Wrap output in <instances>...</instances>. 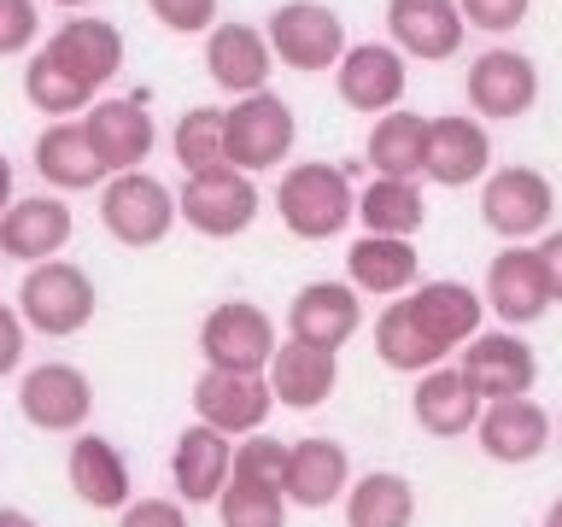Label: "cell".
<instances>
[{
	"mask_svg": "<svg viewBox=\"0 0 562 527\" xmlns=\"http://www.w3.org/2000/svg\"><path fill=\"white\" fill-rule=\"evenodd\" d=\"M276 211H281V223H288L299 240H328V235H340V228L358 217V193H351L340 165L311 158V165H293L288 176H281Z\"/></svg>",
	"mask_w": 562,
	"mask_h": 527,
	"instance_id": "cell-1",
	"label": "cell"
},
{
	"mask_svg": "<svg viewBox=\"0 0 562 527\" xmlns=\"http://www.w3.org/2000/svg\"><path fill=\"white\" fill-rule=\"evenodd\" d=\"M18 316H24L35 334H47V340L82 334L94 323V281H88V270H77V264H65V258L35 264L24 276V288H18Z\"/></svg>",
	"mask_w": 562,
	"mask_h": 527,
	"instance_id": "cell-2",
	"label": "cell"
},
{
	"mask_svg": "<svg viewBox=\"0 0 562 527\" xmlns=\"http://www.w3.org/2000/svg\"><path fill=\"white\" fill-rule=\"evenodd\" d=\"M42 53L59 59L82 88H100V82H112L117 65H123V35H117V24H105V18H70V24H59L47 35Z\"/></svg>",
	"mask_w": 562,
	"mask_h": 527,
	"instance_id": "cell-24",
	"label": "cell"
},
{
	"mask_svg": "<svg viewBox=\"0 0 562 527\" xmlns=\"http://www.w3.org/2000/svg\"><path fill=\"white\" fill-rule=\"evenodd\" d=\"M235 474H240V481L281 486V474H288V446H281L276 434H246L235 446ZM281 498H288V492H281Z\"/></svg>",
	"mask_w": 562,
	"mask_h": 527,
	"instance_id": "cell-38",
	"label": "cell"
},
{
	"mask_svg": "<svg viewBox=\"0 0 562 527\" xmlns=\"http://www.w3.org/2000/svg\"><path fill=\"white\" fill-rule=\"evenodd\" d=\"M70 492L88 504V509H130V463H123V451L112 446V439H100V434H82L77 446H70Z\"/></svg>",
	"mask_w": 562,
	"mask_h": 527,
	"instance_id": "cell-26",
	"label": "cell"
},
{
	"mask_svg": "<svg viewBox=\"0 0 562 527\" xmlns=\"http://www.w3.org/2000/svg\"><path fill=\"white\" fill-rule=\"evenodd\" d=\"M358 217L369 235H393V240H411L422 223H428V200H422L416 182H393V176H375L363 193H358Z\"/></svg>",
	"mask_w": 562,
	"mask_h": 527,
	"instance_id": "cell-34",
	"label": "cell"
},
{
	"mask_svg": "<svg viewBox=\"0 0 562 527\" xmlns=\"http://www.w3.org/2000/svg\"><path fill=\"white\" fill-rule=\"evenodd\" d=\"M416 486L393 469H369L346 486V527H411Z\"/></svg>",
	"mask_w": 562,
	"mask_h": 527,
	"instance_id": "cell-33",
	"label": "cell"
},
{
	"mask_svg": "<svg viewBox=\"0 0 562 527\" xmlns=\"http://www.w3.org/2000/svg\"><path fill=\"white\" fill-rule=\"evenodd\" d=\"M53 7H88V0H53Z\"/></svg>",
	"mask_w": 562,
	"mask_h": 527,
	"instance_id": "cell-48",
	"label": "cell"
},
{
	"mask_svg": "<svg viewBox=\"0 0 562 527\" xmlns=\"http://www.w3.org/2000/svg\"><path fill=\"white\" fill-rule=\"evenodd\" d=\"M205 369H235V375H263L276 358V323L252 299H223L200 323Z\"/></svg>",
	"mask_w": 562,
	"mask_h": 527,
	"instance_id": "cell-3",
	"label": "cell"
},
{
	"mask_svg": "<svg viewBox=\"0 0 562 527\" xmlns=\"http://www.w3.org/2000/svg\"><path fill=\"white\" fill-rule=\"evenodd\" d=\"M474 439H481V451L492 457V463H533V457L551 451V411L521 393V399H492L481 411V428H474Z\"/></svg>",
	"mask_w": 562,
	"mask_h": 527,
	"instance_id": "cell-13",
	"label": "cell"
},
{
	"mask_svg": "<svg viewBox=\"0 0 562 527\" xmlns=\"http://www.w3.org/2000/svg\"><path fill=\"white\" fill-rule=\"evenodd\" d=\"M176 217H182V211H176V193L147 170H123L100 193V223H105V235L123 240V246H158L170 235Z\"/></svg>",
	"mask_w": 562,
	"mask_h": 527,
	"instance_id": "cell-4",
	"label": "cell"
},
{
	"mask_svg": "<svg viewBox=\"0 0 562 527\" xmlns=\"http://www.w3.org/2000/svg\"><path fill=\"white\" fill-rule=\"evenodd\" d=\"M153 18L176 35H200L211 30V18H217V0H147Z\"/></svg>",
	"mask_w": 562,
	"mask_h": 527,
	"instance_id": "cell-40",
	"label": "cell"
},
{
	"mask_svg": "<svg viewBox=\"0 0 562 527\" xmlns=\"http://www.w3.org/2000/svg\"><path fill=\"white\" fill-rule=\"evenodd\" d=\"M176 211L188 217V228H200V235H211V240H228V235H240V228H252L258 188H252L246 170L217 165V170L188 176V188L176 193Z\"/></svg>",
	"mask_w": 562,
	"mask_h": 527,
	"instance_id": "cell-5",
	"label": "cell"
},
{
	"mask_svg": "<svg viewBox=\"0 0 562 527\" xmlns=\"http://www.w3.org/2000/svg\"><path fill=\"white\" fill-rule=\"evenodd\" d=\"M263 35H270L276 59L293 65V70H328V65H340V53H346L340 12L316 7V0H288V7H276Z\"/></svg>",
	"mask_w": 562,
	"mask_h": 527,
	"instance_id": "cell-6",
	"label": "cell"
},
{
	"mask_svg": "<svg viewBox=\"0 0 562 527\" xmlns=\"http://www.w3.org/2000/svg\"><path fill=\"white\" fill-rule=\"evenodd\" d=\"M346 276L358 293H411L416 288V246L393 235H363L346 253Z\"/></svg>",
	"mask_w": 562,
	"mask_h": 527,
	"instance_id": "cell-32",
	"label": "cell"
},
{
	"mask_svg": "<svg viewBox=\"0 0 562 527\" xmlns=\"http://www.w3.org/2000/svg\"><path fill=\"white\" fill-rule=\"evenodd\" d=\"M82 130H88L100 165L112 176L140 170V158L153 153V112L140 100H100V105H88Z\"/></svg>",
	"mask_w": 562,
	"mask_h": 527,
	"instance_id": "cell-23",
	"label": "cell"
},
{
	"mask_svg": "<svg viewBox=\"0 0 562 527\" xmlns=\"http://www.w3.org/2000/svg\"><path fill=\"white\" fill-rule=\"evenodd\" d=\"M263 381H270L276 404H288V411H316V404H328L334 386H340V363H334V351H323V346L281 340L270 369H263Z\"/></svg>",
	"mask_w": 562,
	"mask_h": 527,
	"instance_id": "cell-22",
	"label": "cell"
},
{
	"mask_svg": "<svg viewBox=\"0 0 562 527\" xmlns=\"http://www.w3.org/2000/svg\"><path fill=\"white\" fill-rule=\"evenodd\" d=\"M481 411H486V399L469 386L463 369H428V375H416V393H411V416H416V428L422 434H434V439H463L481 428Z\"/></svg>",
	"mask_w": 562,
	"mask_h": 527,
	"instance_id": "cell-19",
	"label": "cell"
},
{
	"mask_svg": "<svg viewBox=\"0 0 562 527\" xmlns=\"http://www.w3.org/2000/svg\"><path fill=\"white\" fill-rule=\"evenodd\" d=\"M42 30V12L35 0H0V53H24Z\"/></svg>",
	"mask_w": 562,
	"mask_h": 527,
	"instance_id": "cell-41",
	"label": "cell"
},
{
	"mask_svg": "<svg viewBox=\"0 0 562 527\" xmlns=\"http://www.w3.org/2000/svg\"><path fill=\"white\" fill-rule=\"evenodd\" d=\"M404 299H411V311L422 316V328H428L446 351L469 346L474 334H481L486 299L474 293L469 281H422V288H416V293H404Z\"/></svg>",
	"mask_w": 562,
	"mask_h": 527,
	"instance_id": "cell-27",
	"label": "cell"
},
{
	"mask_svg": "<svg viewBox=\"0 0 562 527\" xmlns=\"http://www.w3.org/2000/svg\"><path fill=\"white\" fill-rule=\"evenodd\" d=\"M228 474H235V439L205 428V422H193V428H182V439H176L170 451V481H176V498L182 504H217Z\"/></svg>",
	"mask_w": 562,
	"mask_h": 527,
	"instance_id": "cell-17",
	"label": "cell"
},
{
	"mask_svg": "<svg viewBox=\"0 0 562 527\" xmlns=\"http://www.w3.org/2000/svg\"><path fill=\"white\" fill-rule=\"evenodd\" d=\"M24 94H30V105H42L47 117H70L77 105H88L94 100V88H82L70 70L59 65V59H47V53H35L30 59V70H24Z\"/></svg>",
	"mask_w": 562,
	"mask_h": 527,
	"instance_id": "cell-37",
	"label": "cell"
},
{
	"mask_svg": "<svg viewBox=\"0 0 562 527\" xmlns=\"http://www.w3.org/2000/svg\"><path fill=\"white\" fill-rule=\"evenodd\" d=\"M486 305L504 316V328H527L557 305L551 270H544L539 246H504L486 270Z\"/></svg>",
	"mask_w": 562,
	"mask_h": 527,
	"instance_id": "cell-10",
	"label": "cell"
},
{
	"mask_svg": "<svg viewBox=\"0 0 562 527\" xmlns=\"http://www.w3.org/2000/svg\"><path fill=\"white\" fill-rule=\"evenodd\" d=\"M170 147H176V165H182L188 176L228 165V112H217V105H193V112H182Z\"/></svg>",
	"mask_w": 562,
	"mask_h": 527,
	"instance_id": "cell-35",
	"label": "cell"
},
{
	"mask_svg": "<svg viewBox=\"0 0 562 527\" xmlns=\"http://www.w3.org/2000/svg\"><path fill=\"white\" fill-rule=\"evenodd\" d=\"M334 88H340V100L351 112H393L404 100V59L398 47L386 42H358L340 53V65H334Z\"/></svg>",
	"mask_w": 562,
	"mask_h": 527,
	"instance_id": "cell-18",
	"label": "cell"
},
{
	"mask_svg": "<svg viewBox=\"0 0 562 527\" xmlns=\"http://www.w3.org/2000/svg\"><path fill=\"white\" fill-rule=\"evenodd\" d=\"M375 358L386 369H398V375H428V369H439L451 358L446 346L434 340L428 328H422V316L411 311V299H393L381 316H375Z\"/></svg>",
	"mask_w": 562,
	"mask_h": 527,
	"instance_id": "cell-29",
	"label": "cell"
},
{
	"mask_svg": "<svg viewBox=\"0 0 562 527\" xmlns=\"http://www.w3.org/2000/svg\"><path fill=\"white\" fill-rule=\"evenodd\" d=\"M346 486H351V457H346L340 439L311 434V439H293V446H288V474H281L288 504L328 509V504L346 498Z\"/></svg>",
	"mask_w": 562,
	"mask_h": 527,
	"instance_id": "cell-16",
	"label": "cell"
},
{
	"mask_svg": "<svg viewBox=\"0 0 562 527\" xmlns=\"http://www.w3.org/2000/svg\"><path fill=\"white\" fill-rule=\"evenodd\" d=\"M492 165V141L474 117L451 112V117H428V165H422V176L439 188H463L474 182V176H486Z\"/></svg>",
	"mask_w": 562,
	"mask_h": 527,
	"instance_id": "cell-25",
	"label": "cell"
},
{
	"mask_svg": "<svg viewBox=\"0 0 562 527\" xmlns=\"http://www.w3.org/2000/svg\"><path fill=\"white\" fill-rule=\"evenodd\" d=\"M369 165H375V176H393V182H416L422 165H428V117L404 112V105L381 112L375 130H369Z\"/></svg>",
	"mask_w": 562,
	"mask_h": 527,
	"instance_id": "cell-31",
	"label": "cell"
},
{
	"mask_svg": "<svg viewBox=\"0 0 562 527\" xmlns=\"http://www.w3.org/2000/svg\"><path fill=\"white\" fill-rule=\"evenodd\" d=\"M539 100V70L516 47H492L469 65V105L481 117H527Z\"/></svg>",
	"mask_w": 562,
	"mask_h": 527,
	"instance_id": "cell-15",
	"label": "cell"
},
{
	"mask_svg": "<svg viewBox=\"0 0 562 527\" xmlns=\"http://www.w3.org/2000/svg\"><path fill=\"white\" fill-rule=\"evenodd\" d=\"M270 65H276V53H270V35L252 30V24H217L211 30V42H205V70H211V82L223 88V94H263V82H270Z\"/></svg>",
	"mask_w": 562,
	"mask_h": 527,
	"instance_id": "cell-20",
	"label": "cell"
},
{
	"mask_svg": "<svg viewBox=\"0 0 562 527\" xmlns=\"http://www.w3.org/2000/svg\"><path fill=\"white\" fill-rule=\"evenodd\" d=\"M386 30H393V47L411 53V59H451L463 47V12L457 0H386Z\"/></svg>",
	"mask_w": 562,
	"mask_h": 527,
	"instance_id": "cell-21",
	"label": "cell"
},
{
	"mask_svg": "<svg viewBox=\"0 0 562 527\" xmlns=\"http://www.w3.org/2000/svg\"><path fill=\"white\" fill-rule=\"evenodd\" d=\"M293 153V105L276 94H246L228 105V165L235 170H276Z\"/></svg>",
	"mask_w": 562,
	"mask_h": 527,
	"instance_id": "cell-7",
	"label": "cell"
},
{
	"mask_svg": "<svg viewBox=\"0 0 562 527\" xmlns=\"http://www.w3.org/2000/svg\"><path fill=\"white\" fill-rule=\"evenodd\" d=\"M544 527H562V498H557L551 509H544Z\"/></svg>",
	"mask_w": 562,
	"mask_h": 527,
	"instance_id": "cell-47",
	"label": "cell"
},
{
	"mask_svg": "<svg viewBox=\"0 0 562 527\" xmlns=\"http://www.w3.org/2000/svg\"><path fill=\"white\" fill-rule=\"evenodd\" d=\"M217 522L223 527H288V498H281V486L228 474V486L217 498Z\"/></svg>",
	"mask_w": 562,
	"mask_h": 527,
	"instance_id": "cell-36",
	"label": "cell"
},
{
	"mask_svg": "<svg viewBox=\"0 0 562 527\" xmlns=\"http://www.w3.org/2000/svg\"><path fill=\"white\" fill-rule=\"evenodd\" d=\"M551 211H557L551 182H544L539 170H527V165L492 170V176H486V188H481V217H486L492 235H504V240L539 235V228L551 223Z\"/></svg>",
	"mask_w": 562,
	"mask_h": 527,
	"instance_id": "cell-8",
	"label": "cell"
},
{
	"mask_svg": "<svg viewBox=\"0 0 562 527\" xmlns=\"http://www.w3.org/2000/svg\"><path fill=\"white\" fill-rule=\"evenodd\" d=\"M358 328H363V305H358V288H346V281H305L288 305V340L340 351Z\"/></svg>",
	"mask_w": 562,
	"mask_h": 527,
	"instance_id": "cell-14",
	"label": "cell"
},
{
	"mask_svg": "<svg viewBox=\"0 0 562 527\" xmlns=\"http://www.w3.org/2000/svg\"><path fill=\"white\" fill-rule=\"evenodd\" d=\"M539 258H544V270H551V293L562 299V228L539 240Z\"/></svg>",
	"mask_w": 562,
	"mask_h": 527,
	"instance_id": "cell-44",
	"label": "cell"
},
{
	"mask_svg": "<svg viewBox=\"0 0 562 527\" xmlns=\"http://www.w3.org/2000/svg\"><path fill=\"white\" fill-rule=\"evenodd\" d=\"M457 12H463V24H474V30L504 35L527 18V0H457Z\"/></svg>",
	"mask_w": 562,
	"mask_h": 527,
	"instance_id": "cell-39",
	"label": "cell"
},
{
	"mask_svg": "<svg viewBox=\"0 0 562 527\" xmlns=\"http://www.w3.org/2000/svg\"><path fill=\"white\" fill-rule=\"evenodd\" d=\"M117 527H188V509L176 498H135L130 509H117Z\"/></svg>",
	"mask_w": 562,
	"mask_h": 527,
	"instance_id": "cell-42",
	"label": "cell"
},
{
	"mask_svg": "<svg viewBox=\"0 0 562 527\" xmlns=\"http://www.w3.org/2000/svg\"><path fill=\"white\" fill-rule=\"evenodd\" d=\"M18 411L42 434H77L94 411V386L77 363H35L18 386Z\"/></svg>",
	"mask_w": 562,
	"mask_h": 527,
	"instance_id": "cell-9",
	"label": "cell"
},
{
	"mask_svg": "<svg viewBox=\"0 0 562 527\" xmlns=\"http://www.w3.org/2000/svg\"><path fill=\"white\" fill-rule=\"evenodd\" d=\"M35 170H42L53 188H94V182L112 176L100 165L88 130H82V123H70V117H59L53 130H42V141H35Z\"/></svg>",
	"mask_w": 562,
	"mask_h": 527,
	"instance_id": "cell-30",
	"label": "cell"
},
{
	"mask_svg": "<svg viewBox=\"0 0 562 527\" xmlns=\"http://www.w3.org/2000/svg\"><path fill=\"white\" fill-rule=\"evenodd\" d=\"M457 369H463L469 386L486 404L492 399H521V393H533V381H539V358H533V346H527V340H516V328L474 334V340L463 346V363H457Z\"/></svg>",
	"mask_w": 562,
	"mask_h": 527,
	"instance_id": "cell-12",
	"label": "cell"
},
{
	"mask_svg": "<svg viewBox=\"0 0 562 527\" xmlns=\"http://www.w3.org/2000/svg\"><path fill=\"white\" fill-rule=\"evenodd\" d=\"M276 411V393L263 375H235V369H205L193 381V416L217 434H258Z\"/></svg>",
	"mask_w": 562,
	"mask_h": 527,
	"instance_id": "cell-11",
	"label": "cell"
},
{
	"mask_svg": "<svg viewBox=\"0 0 562 527\" xmlns=\"http://www.w3.org/2000/svg\"><path fill=\"white\" fill-rule=\"evenodd\" d=\"M0 527H35V522L24 516V509H0Z\"/></svg>",
	"mask_w": 562,
	"mask_h": 527,
	"instance_id": "cell-46",
	"label": "cell"
},
{
	"mask_svg": "<svg viewBox=\"0 0 562 527\" xmlns=\"http://www.w3.org/2000/svg\"><path fill=\"white\" fill-rule=\"evenodd\" d=\"M7 205H12V165H7V153H0V217H7Z\"/></svg>",
	"mask_w": 562,
	"mask_h": 527,
	"instance_id": "cell-45",
	"label": "cell"
},
{
	"mask_svg": "<svg viewBox=\"0 0 562 527\" xmlns=\"http://www.w3.org/2000/svg\"><path fill=\"white\" fill-rule=\"evenodd\" d=\"M18 358H24V316L12 305H0V375H12Z\"/></svg>",
	"mask_w": 562,
	"mask_h": 527,
	"instance_id": "cell-43",
	"label": "cell"
},
{
	"mask_svg": "<svg viewBox=\"0 0 562 527\" xmlns=\"http://www.w3.org/2000/svg\"><path fill=\"white\" fill-rule=\"evenodd\" d=\"M65 240H70V205L65 200H12L7 217H0V253L7 258L47 264Z\"/></svg>",
	"mask_w": 562,
	"mask_h": 527,
	"instance_id": "cell-28",
	"label": "cell"
}]
</instances>
